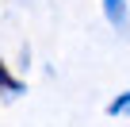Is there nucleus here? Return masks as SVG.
Instances as JSON below:
<instances>
[{"label":"nucleus","instance_id":"1","mask_svg":"<svg viewBox=\"0 0 130 127\" xmlns=\"http://www.w3.org/2000/svg\"><path fill=\"white\" fill-rule=\"evenodd\" d=\"M103 16H107V23H111L119 35H126V27H130V16H126V0H103Z\"/></svg>","mask_w":130,"mask_h":127},{"label":"nucleus","instance_id":"2","mask_svg":"<svg viewBox=\"0 0 130 127\" xmlns=\"http://www.w3.org/2000/svg\"><path fill=\"white\" fill-rule=\"evenodd\" d=\"M23 89H27V81L12 77V70L0 62V96H4V100H15V96H23Z\"/></svg>","mask_w":130,"mask_h":127},{"label":"nucleus","instance_id":"3","mask_svg":"<svg viewBox=\"0 0 130 127\" xmlns=\"http://www.w3.org/2000/svg\"><path fill=\"white\" fill-rule=\"evenodd\" d=\"M107 116H111V119H119V116H130V89H126V93H119V96L107 104Z\"/></svg>","mask_w":130,"mask_h":127}]
</instances>
